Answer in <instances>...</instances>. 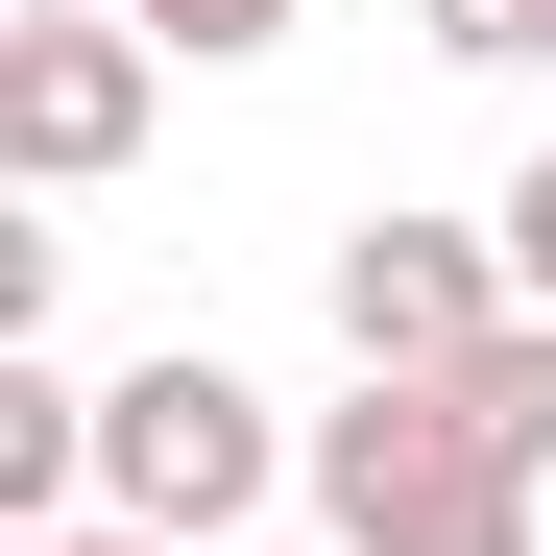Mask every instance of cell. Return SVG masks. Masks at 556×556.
Segmentation results:
<instances>
[{"mask_svg":"<svg viewBox=\"0 0 556 556\" xmlns=\"http://www.w3.org/2000/svg\"><path fill=\"white\" fill-rule=\"evenodd\" d=\"M266 484H291V435H266V388H242V363H194V339H169V363H122V388H98V508H122V532L242 556V532H266Z\"/></svg>","mask_w":556,"mask_h":556,"instance_id":"6da1fadb","label":"cell"},{"mask_svg":"<svg viewBox=\"0 0 556 556\" xmlns=\"http://www.w3.org/2000/svg\"><path fill=\"white\" fill-rule=\"evenodd\" d=\"M146 98H169V49L122 0H25V25H0V169H25V194H98L146 146Z\"/></svg>","mask_w":556,"mask_h":556,"instance_id":"3957f363","label":"cell"},{"mask_svg":"<svg viewBox=\"0 0 556 556\" xmlns=\"http://www.w3.org/2000/svg\"><path fill=\"white\" fill-rule=\"evenodd\" d=\"M25 556H169V532H25Z\"/></svg>","mask_w":556,"mask_h":556,"instance_id":"30bf717a","label":"cell"},{"mask_svg":"<svg viewBox=\"0 0 556 556\" xmlns=\"http://www.w3.org/2000/svg\"><path fill=\"white\" fill-rule=\"evenodd\" d=\"M291 556H339V532H291Z\"/></svg>","mask_w":556,"mask_h":556,"instance_id":"8fae6325","label":"cell"},{"mask_svg":"<svg viewBox=\"0 0 556 556\" xmlns=\"http://www.w3.org/2000/svg\"><path fill=\"white\" fill-rule=\"evenodd\" d=\"M73 484H98V388L0 339V556H25V532H73Z\"/></svg>","mask_w":556,"mask_h":556,"instance_id":"5b68a950","label":"cell"},{"mask_svg":"<svg viewBox=\"0 0 556 556\" xmlns=\"http://www.w3.org/2000/svg\"><path fill=\"white\" fill-rule=\"evenodd\" d=\"M508 291H532V315H556V146H532V169H508Z\"/></svg>","mask_w":556,"mask_h":556,"instance_id":"9c48e42d","label":"cell"},{"mask_svg":"<svg viewBox=\"0 0 556 556\" xmlns=\"http://www.w3.org/2000/svg\"><path fill=\"white\" fill-rule=\"evenodd\" d=\"M122 25H146V49H194V73H242V49H291L315 0H122Z\"/></svg>","mask_w":556,"mask_h":556,"instance_id":"52a82bcc","label":"cell"},{"mask_svg":"<svg viewBox=\"0 0 556 556\" xmlns=\"http://www.w3.org/2000/svg\"><path fill=\"white\" fill-rule=\"evenodd\" d=\"M532 291H508V242H459V218H363L339 242V363L363 388H459Z\"/></svg>","mask_w":556,"mask_h":556,"instance_id":"277c9868","label":"cell"},{"mask_svg":"<svg viewBox=\"0 0 556 556\" xmlns=\"http://www.w3.org/2000/svg\"><path fill=\"white\" fill-rule=\"evenodd\" d=\"M412 25H435L459 73H532V49H556V0H412Z\"/></svg>","mask_w":556,"mask_h":556,"instance_id":"ba28073f","label":"cell"},{"mask_svg":"<svg viewBox=\"0 0 556 556\" xmlns=\"http://www.w3.org/2000/svg\"><path fill=\"white\" fill-rule=\"evenodd\" d=\"M315 532L339 556H532V459L459 435V388H363V412H315Z\"/></svg>","mask_w":556,"mask_h":556,"instance_id":"7a4b0ae2","label":"cell"},{"mask_svg":"<svg viewBox=\"0 0 556 556\" xmlns=\"http://www.w3.org/2000/svg\"><path fill=\"white\" fill-rule=\"evenodd\" d=\"M459 435H484V459H532V484H556V315H508L484 363H459Z\"/></svg>","mask_w":556,"mask_h":556,"instance_id":"8992f818","label":"cell"}]
</instances>
